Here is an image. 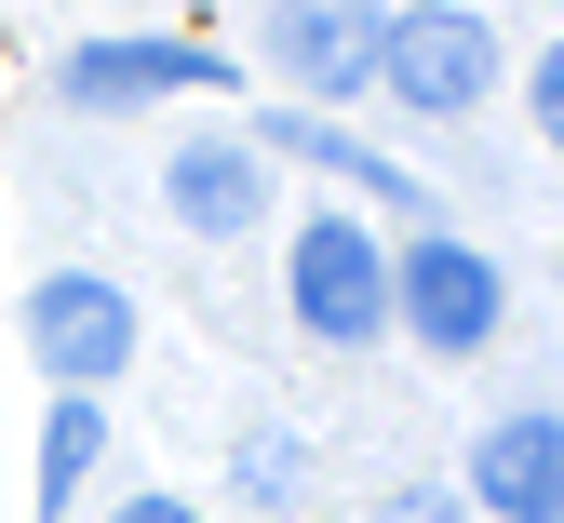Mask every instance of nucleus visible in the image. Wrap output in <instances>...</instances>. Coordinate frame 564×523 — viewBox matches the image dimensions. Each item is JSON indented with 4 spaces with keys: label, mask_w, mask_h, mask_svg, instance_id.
I'll use <instances>...</instances> for the list:
<instances>
[{
    "label": "nucleus",
    "mask_w": 564,
    "mask_h": 523,
    "mask_svg": "<svg viewBox=\"0 0 564 523\" xmlns=\"http://www.w3.org/2000/svg\"><path fill=\"white\" fill-rule=\"evenodd\" d=\"M377 81L416 121H457V108L498 95V28L470 0H403V14H377Z\"/></svg>",
    "instance_id": "f257e3e1"
},
{
    "label": "nucleus",
    "mask_w": 564,
    "mask_h": 523,
    "mask_svg": "<svg viewBox=\"0 0 564 523\" xmlns=\"http://www.w3.org/2000/svg\"><path fill=\"white\" fill-rule=\"evenodd\" d=\"M282 295H296V323L323 349H377L390 336V255H377V229H364V215H296Z\"/></svg>",
    "instance_id": "f03ea898"
},
{
    "label": "nucleus",
    "mask_w": 564,
    "mask_h": 523,
    "mask_svg": "<svg viewBox=\"0 0 564 523\" xmlns=\"http://www.w3.org/2000/svg\"><path fill=\"white\" fill-rule=\"evenodd\" d=\"M498 309H511V282H498V255H484V242L416 229V242L390 255V323L431 349V362H470L484 336H498Z\"/></svg>",
    "instance_id": "7ed1b4c3"
},
{
    "label": "nucleus",
    "mask_w": 564,
    "mask_h": 523,
    "mask_svg": "<svg viewBox=\"0 0 564 523\" xmlns=\"http://www.w3.org/2000/svg\"><path fill=\"white\" fill-rule=\"evenodd\" d=\"M28 349H41L54 390L95 403L121 362H134V295H121L108 269H54V282H28Z\"/></svg>",
    "instance_id": "20e7f679"
},
{
    "label": "nucleus",
    "mask_w": 564,
    "mask_h": 523,
    "mask_svg": "<svg viewBox=\"0 0 564 523\" xmlns=\"http://www.w3.org/2000/svg\"><path fill=\"white\" fill-rule=\"evenodd\" d=\"M229 81V54L216 41H82L54 67V95L82 108V121H108V108H149V95H216Z\"/></svg>",
    "instance_id": "39448f33"
},
{
    "label": "nucleus",
    "mask_w": 564,
    "mask_h": 523,
    "mask_svg": "<svg viewBox=\"0 0 564 523\" xmlns=\"http://www.w3.org/2000/svg\"><path fill=\"white\" fill-rule=\"evenodd\" d=\"M162 201H175V229H202V242H256L269 229V148H242V134L175 148V162H162Z\"/></svg>",
    "instance_id": "423d86ee"
},
{
    "label": "nucleus",
    "mask_w": 564,
    "mask_h": 523,
    "mask_svg": "<svg viewBox=\"0 0 564 523\" xmlns=\"http://www.w3.org/2000/svg\"><path fill=\"white\" fill-rule=\"evenodd\" d=\"M269 67L310 95H377V0H310V14H269Z\"/></svg>",
    "instance_id": "0eeeda50"
},
{
    "label": "nucleus",
    "mask_w": 564,
    "mask_h": 523,
    "mask_svg": "<svg viewBox=\"0 0 564 523\" xmlns=\"http://www.w3.org/2000/svg\"><path fill=\"white\" fill-rule=\"evenodd\" d=\"M470 497L498 523H551L564 510V416H498L484 457H470Z\"/></svg>",
    "instance_id": "6e6552de"
},
{
    "label": "nucleus",
    "mask_w": 564,
    "mask_h": 523,
    "mask_svg": "<svg viewBox=\"0 0 564 523\" xmlns=\"http://www.w3.org/2000/svg\"><path fill=\"white\" fill-rule=\"evenodd\" d=\"M242 148H282V162H323V175H349V188H377V215H416V175H403V162H377V148H349L336 121H269V134H242Z\"/></svg>",
    "instance_id": "1a4fd4ad"
},
{
    "label": "nucleus",
    "mask_w": 564,
    "mask_h": 523,
    "mask_svg": "<svg viewBox=\"0 0 564 523\" xmlns=\"http://www.w3.org/2000/svg\"><path fill=\"white\" fill-rule=\"evenodd\" d=\"M95 457H108V416H95L82 390H54V416H41V523L95 483Z\"/></svg>",
    "instance_id": "9d476101"
},
{
    "label": "nucleus",
    "mask_w": 564,
    "mask_h": 523,
    "mask_svg": "<svg viewBox=\"0 0 564 523\" xmlns=\"http://www.w3.org/2000/svg\"><path fill=\"white\" fill-rule=\"evenodd\" d=\"M229 483H242L256 510H282V497L310 483V457H296V443H282V429H242V457H229Z\"/></svg>",
    "instance_id": "9b49d317"
},
{
    "label": "nucleus",
    "mask_w": 564,
    "mask_h": 523,
    "mask_svg": "<svg viewBox=\"0 0 564 523\" xmlns=\"http://www.w3.org/2000/svg\"><path fill=\"white\" fill-rule=\"evenodd\" d=\"M538 134H551V148H564V41H551V54H538Z\"/></svg>",
    "instance_id": "f8f14e48"
},
{
    "label": "nucleus",
    "mask_w": 564,
    "mask_h": 523,
    "mask_svg": "<svg viewBox=\"0 0 564 523\" xmlns=\"http://www.w3.org/2000/svg\"><path fill=\"white\" fill-rule=\"evenodd\" d=\"M377 523H457V497H431V483H416V497H390Z\"/></svg>",
    "instance_id": "ddd939ff"
},
{
    "label": "nucleus",
    "mask_w": 564,
    "mask_h": 523,
    "mask_svg": "<svg viewBox=\"0 0 564 523\" xmlns=\"http://www.w3.org/2000/svg\"><path fill=\"white\" fill-rule=\"evenodd\" d=\"M108 523H202V510H188V497H121Z\"/></svg>",
    "instance_id": "4468645a"
},
{
    "label": "nucleus",
    "mask_w": 564,
    "mask_h": 523,
    "mask_svg": "<svg viewBox=\"0 0 564 523\" xmlns=\"http://www.w3.org/2000/svg\"><path fill=\"white\" fill-rule=\"evenodd\" d=\"M269 14H310V0H269Z\"/></svg>",
    "instance_id": "2eb2a0df"
},
{
    "label": "nucleus",
    "mask_w": 564,
    "mask_h": 523,
    "mask_svg": "<svg viewBox=\"0 0 564 523\" xmlns=\"http://www.w3.org/2000/svg\"><path fill=\"white\" fill-rule=\"evenodd\" d=\"M551 523H564V510H551Z\"/></svg>",
    "instance_id": "dca6fc26"
}]
</instances>
